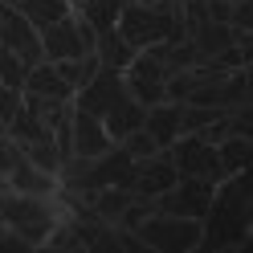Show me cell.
Wrapping results in <instances>:
<instances>
[{"mask_svg": "<svg viewBox=\"0 0 253 253\" xmlns=\"http://www.w3.org/2000/svg\"><path fill=\"white\" fill-rule=\"evenodd\" d=\"M119 37L135 49H147V45H160V41H180L188 37V29L180 21V12H168V8H151L143 0H126L119 8Z\"/></svg>", "mask_w": 253, "mask_h": 253, "instance_id": "obj_1", "label": "cell"}, {"mask_svg": "<svg viewBox=\"0 0 253 253\" xmlns=\"http://www.w3.org/2000/svg\"><path fill=\"white\" fill-rule=\"evenodd\" d=\"M0 220L37 249V245H45V237H49L53 225L61 220V209H57L53 196H29V192L4 188V192H0Z\"/></svg>", "mask_w": 253, "mask_h": 253, "instance_id": "obj_2", "label": "cell"}, {"mask_svg": "<svg viewBox=\"0 0 253 253\" xmlns=\"http://www.w3.org/2000/svg\"><path fill=\"white\" fill-rule=\"evenodd\" d=\"M135 233L143 237V245L155 249V253H192V249H200L204 220H196V216H171V212H151Z\"/></svg>", "mask_w": 253, "mask_h": 253, "instance_id": "obj_3", "label": "cell"}, {"mask_svg": "<svg viewBox=\"0 0 253 253\" xmlns=\"http://www.w3.org/2000/svg\"><path fill=\"white\" fill-rule=\"evenodd\" d=\"M171 155V164H176L180 176H200L209 184H220V160H216V147L204 143L200 135H176L171 139V147H164Z\"/></svg>", "mask_w": 253, "mask_h": 253, "instance_id": "obj_4", "label": "cell"}, {"mask_svg": "<svg viewBox=\"0 0 253 253\" xmlns=\"http://www.w3.org/2000/svg\"><path fill=\"white\" fill-rule=\"evenodd\" d=\"M0 45H4V49H12V53L25 61V66L45 61V53H41V33L29 25L25 12H17L12 4H0Z\"/></svg>", "mask_w": 253, "mask_h": 253, "instance_id": "obj_5", "label": "cell"}, {"mask_svg": "<svg viewBox=\"0 0 253 253\" xmlns=\"http://www.w3.org/2000/svg\"><path fill=\"white\" fill-rule=\"evenodd\" d=\"M123 94H126V86H123V70L98 66V74H94L82 90H74V106H82V110H90V115L102 119L106 110L123 98Z\"/></svg>", "mask_w": 253, "mask_h": 253, "instance_id": "obj_6", "label": "cell"}, {"mask_svg": "<svg viewBox=\"0 0 253 253\" xmlns=\"http://www.w3.org/2000/svg\"><path fill=\"white\" fill-rule=\"evenodd\" d=\"M110 143H115V139L106 135V126H102L98 115H90V110H82V106L70 110V155L94 160V155L110 151Z\"/></svg>", "mask_w": 253, "mask_h": 253, "instance_id": "obj_7", "label": "cell"}, {"mask_svg": "<svg viewBox=\"0 0 253 253\" xmlns=\"http://www.w3.org/2000/svg\"><path fill=\"white\" fill-rule=\"evenodd\" d=\"M176 180H180V171H176V164H171V155L160 147V151H151L147 160H135L131 192H139V196H160V192H168Z\"/></svg>", "mask_w": 253, "mask_h": 253, "instance_id": "obj_8", "label": "cell"}, {"mask_svg": "<svg viewBox=\"0 0 253 253\" xmlns=\"http://www.w3.org/2000/svg\"><path fill=\"white\" fill-rule=\"evenodd\" d=\"M41 53H45V61H61V57L86 53L82 37H78V25H74V8H70V17H61V21L41 29Z\"/></svg>", "mask_w": 253, "mask_h": 253, "instance_id": "obj_9", "label": "cell"}, {"mask_svg": "<svg viewBox=\"0 0 253 253\" xmlns=\"http://www.w3.org/2000/svg\"><path fill=\"white\" fill-rule=\"evenodd\" d=\"M21 90L33 94V98H45V102H70V98H74V90L66 86V78L57 74L53 61H37V66H29Z\"/></svg>", "mask_w": 253, "mask_h": 253, "instance_id": "obj_10", "label": "cell"}, {"mask_svg": "<svg viewBox=\"0 0 253 253\" xmlns=\"http://www.w3.org/2000/svg\"><path fill=\"white\" fill-rule=\"evenodd\" d=\"M4 188H12V192H29V196H53L57 176L41 171L37 164H29L25 155L17 151V160H12V168H8V180H4Z\"/></svg>", "mask_w": 253, "mask_h": 253, "instance_id": "obj_11", "label": "cell"}, {"mask_svg": "<svg viewBox=\"0 0 253 253\" xmlns=\"http://www.w3.org/2000/svg\"><path fill=\"white\" fill-rule=\"evenodd\" d=\"M180 115H184V102H155L143 110V131L155 139V147H171V139L180 135Z\"/></svg>", "mask_w": 253, "mask_h": 253, "instance_id": "obj_12", "label": "cell"}, {"mask_svg": "<svg viewBox=\"0 0 253 253\" xmlns=\"http://www.w3.org/2000/svg\"><path fill=\"white\" fill-rule=\"evenodd\" d=\"M143 110H147V106H139V102L131 98V94H123V98H119V102H115V106H110L106 115H102L106 135L119 143V139H126L131 131H139V126H143Z\"/></svg>", "mask_w": 253, "mask_h": 253, "instance_id": "obj_13", "label": "cell"}, {"mask_svg": "<svg viewBox=\"0 0 253 253\" xmlns=\"http://www.w3.org/2000/svg\"><path fill=\"white\" fill-rule=\"evenodd\" d=\"M8 4L17 8V12H25L29 25H33L37 33H41L45 25H53V21H61V17H70V4H66V0H8Z\"/></svg>", "mask_w": 253, "mask_h": 253, "instance_id": "obj_14", "label": "cell"}, {"mask_svg": "<svg viewBox=\"0 0 253 253\" xmlns=\"http://www.w3.org/2000/svg\"><path fill=\"white\" fill-rule=\"evenodd\" d=\"M188 37H192V45L200 49V57H216L220 49H229V45H233V29L220 25V21H200Z\"/></svg>", "mask_w": 253, "mask_h": 253, "instance_id": "obj_15", "label": "cell"}, {"mask_svg": "<svg viewBox=\"0 0 253 253\" xmlns=\"http://www.w3.org/2000/svg\"><path fill=\"white\" fill-rule=\"evenodd\" d=\"M216 160H220V176H237L249 168V135H225L216 143Z\"/></svg>", "mask_w": 253, "mask_h": 253, "instance_id": "obj_16", "label": "cell"}, {"mask_svg": "<svg viewBox=\"0 0 253 253\" xmlns=\"http://www.w3.org/2000/svg\"><path fill=\"white\" fill-rule=\"evenodd\" d=\"M94 53H98L102 66H110V70H126V61L135 57V45H126V41L119 37V29H106V33H98Z\"/></svg>", "mask_w": 253, "mask_h": 253, "instance_id": "obj_17", "label": "cell"}, {"mask_svg": "<svg viewBox=\"0 0 253 253\" xmlns=\"http://www.w3.org/2000/svg\"><path fill=\"white\" fill-rule=\"evenodd\" d=\"M119 8H123V0H82L74 12L82 21H90L94 25V33H106V29H115V21H119Z\"/></svg>", "mask_w": 253, "mask_h": 253, "instance_id": "obj_18", "label": "cell"}, {"mask_svg": "<svg viewBox=\"0 0 253 253\" xmlns=\"http://www.w3.org/2000/svg\"><path fill=\"white\" fill-rule=\"evenodd\" d=\"M25 74H29V66L12 49L0 45V86H4V90H21L25 86Z\"/></svg>", "mask_w": 253, "mask_h": 253, "instance_id": "obj_19", "label": "cell"}, {"mask_svg": "<svg viewBox=\"0 0 253 253\" xmlns=\"http://www.w3.org/2000/svg\"><path fill=\"white\" fill-rule=\"evenodd\" d=\"M119 143H123V151L131 155V160H147L151 151H160V147H155V139L143 131V126H139V131H131L126 139H119Z\"/></svg>", "mask_w": 253, "mask_h": 253, "instance_id": "obj_20", "label": "cell"}, {"mask_svg": "<svg viewBox=\"0 0 253 253\" xmlns=\"http://www.w3.org/2000/svg\"><path fill=\"white\" fill-rule=\"evenodd\" d=\"M12 160H17V143H12L8 135H0V184L8 180V168H12Z\"/></svg>", "mask_w": 253, "mask_h": 253, "instance_id": "obj_21", "label": "cell"}, {"mask_svg": "<svg viewBox=\"0 0 253 253\" xmlns=\"http://www.w3.org/2000/svg\"><path fill=\"white\" fill-rule=\"evenodd\" d=\"M66 4H70V8H78V4H82V0H66Z\"/></svg>", "mask_w": 253, "mask_h": 253, "instance_id": "obj_22", "label": "cell"}]
</instances>
